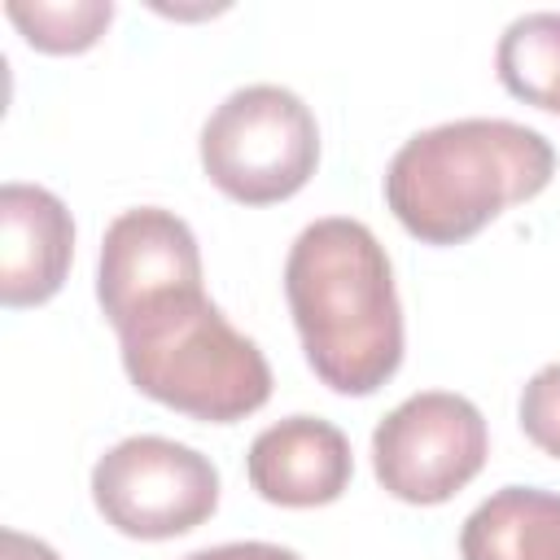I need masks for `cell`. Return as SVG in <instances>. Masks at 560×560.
I'll return each instance as SVG.
<instances>
[{
  "instance_id": "cell-1",
  "label": "cell",
  "mask_w": 560,
  "mask_h": 560,
  "mask_svg": "<svg viewBox=\"0 0 560 560\" xmlns=\"http://www.w3.org/2000/svg\"><path fill=\"white\" fill-rule=\"evenodd\" d=\"M284 298L315 376L337 394H376L402 363V306L385 245L368 223L328 214L298 232Z\"/></svg>"
},
{
  "instance_id": "cell-2",
  "label": "cell",
  "mask_w": 560,
  "mask_h": 560,
  "mask_svg": "<svg viewBox=\"0 0 560 560\" xmlns=\"http://www.w3.org/2000/svg\"><path fill=\"white\" fill-rule=\"evenodd\" d=\"M556 175L542 131L512 118H455L402 140L385 171V206L424 245H459Z\"/></svg>"
},
{
  "instance_id": "cell-3",
  "label": "cell",
  "mask_w": 560,
  "mask_h": 560,
  "mask_svg": "<svg viewBox=\"0 0 560 560\" xmlns=\"http://www.w3.org/2000/svg\"><path fill=\"white\" fill-rule=\"evenodd\" d=\"M118 346L131 385L192 420L232 424L271 398L262 350L201 289L140 311L118 328Z\"/></svg>"
},
{
  "instance_id": "cell-4",
  "label": "cell",
  "mask_w": 560,
  "mask_h": 560,
  "mask_svg": "<svg viewBox=\"0 0 560 560\" xmlns=\"http://www.w3.org/2000/svg\"><path fill=\"white\" fill-rule=\"evenodd\" d=\"M319 162V127L306 101L280 83H249L223 96L201 127V166L219 192L271 206L306 188Z\"/></svg>"
},
{
  "instance_id": "cell-5",
  "label": "cell",
  "mask_w": 560,
  "mask_h": 560,
  "mask_svg": "<svg viewBox=\"0 0 560 560\" xmlns=\"http://www.w3.org/2000/svg\"><path fill=\"white\" fill-rule=\"evenodd\" d=\"M92 503L127 538L162 542L197 529L219 508V468L171 438L136 433L92 468Z\"/></svg>"
},
{
  "instance_id": "cell-6",
  "label": "cell",
  "mask_w": 560,
  "mask_h": 560,
  "mask_svg": "<svg viewBox=\"0 0 560 560\" xmlns=\"http://www.w3.org/2000/svg\"><path fill=\"white\" fill-rule=\"evenodd\" d=\"M490 455L486 416L451 389H420L402 398L372 429L376 481L402 503H446L464 490Z\"/></svg>"
},
{
  "instance_id": "cell-7",
  "label": "cell",
  "mask_w": 560,
  "mask_h": 560,
  "mask_svg": "<svg viewBox=\"0 0 560 560\" xmlns=\"http://www.w3.org/2000/svg\"><path fill=\"white\" fill-rule=\"evenodd\" d=\"M201 289V249L192 228L162 206L122 210L101 241L96 262V302L114 332L131 324L140 311L197 293Z\"/></svg>"
},
{
  "instance_id": "cell-8",
  "label": "cell",
  "mask_w": 560,
  "mask_h": 560,
  "mask_svg": "<svg viewBox=\"0 0 560 560\" xmlns=\"http://www.w3.org/2000/svg\"><path fill=\"white\" fill-rule=\"evenodd\" d=\"M249 486L280 508H324L346 494L354 455L346 433L319 416H289L267 424L245 455Z\"/></svg>"
},
{
  "instance_id": "cell-9",
  "label": "cell",
  "mask_w": 560,
  "mask_h": 560,
  "mask_svg": "<svg viewBox=\"0 0 560 560\" xmlns=\"http://www.w3.org/2000/svg\"><path fill=\"white\" fill-rule=\"evenodd\" d=\"M74 258V219L66 201L39 184L9 179L0 188V302L39 306L48 302Z\"/></svg>"
},
{
  "instance_id": "cell-10",
  "label": "cell",
  "mask_w": 560,
  "mask_h": 560,
  "mask_svg": "<svg viewBox=\"0 0 560 560\" xmlns=\"http://www.w3.org/2000/svg\"><path fill=\"white\" fill-rule=\"evenodd\" d=\"M464 560H560V494L503 486L481 499L459 529Z\"/></svg>"
},
{
  "instance_id": "cell-11",
  "label": "cell",
  "mask_w": 560,
  "mask_h": 560,
  "mask_svg": "<svg viewBox=\"0 0 560 560\" xmlns=\"http://www.w3.org/2000/svg\"><path fill=\"white\" fill-rule=\"evenodd\" d=\"M494 70L516 101L560 114V13L538 9L512 18L499 35Z\"/></svg>"
},
{
  "instance_id": "cell-12",
  "label": "cell",
  "mask_w": 560,
  "mask_h": 560,
  "mask_svg": "<svg viewBox=\"0 0 560 560\" xmlns=\"http://www.w3.org/2000/svg\"><path fill=\"white\" fill-rule=\"evenodd\" d=\"M4 13L26 35V44L39 48V52H83L114 22V4L109 0H70V4H44V0L22 4V0H9Z\"/></svg>"
},
{
  "instance_id": "cell-13",
  "label": "cell",
  "mask_w": 560,
  "mask_h": 560,
  "mask_svg": "<svg viewBox=\"0 0 560 560\" xmlns=\"http://www.w3.org/2000/svg\"><path fill=\"white\" fill-rule=\"evenodd\" d=\"M516 416L525 438L551 459H560V363H547L525 381Z\"/></svg>"
},
{
  "instance_id": "cell-14",
  "label": "cell",
  "mask_w": 560,
  "mask_h": 560,
  "mask_svg": "<svg viewBox=\"0 0 560 560\" xmlns=\"http://www.w3.org/2000/svg\"><path fill=\"white\" fill-rule=\"evenodd\" d=\"M184 560H302V556L280 542H219V547H201Z\"/></svg>"
},
{
  "instance_id": "cell-15",
  "label": "cell",
  "mask_w": 560,
  "mask_h": 560,
  "mask_svg": "<svg viewBox=\"0 0 560 560\" xmlns=\"http://www.w3.org/2000/svg\"><path fill=\"white\" fill-rule=\"evenodd\" d=\"M0 560H61L44 538H31V534H22V529H4L0 534Z\"/></svg>"
}]
</instances>
